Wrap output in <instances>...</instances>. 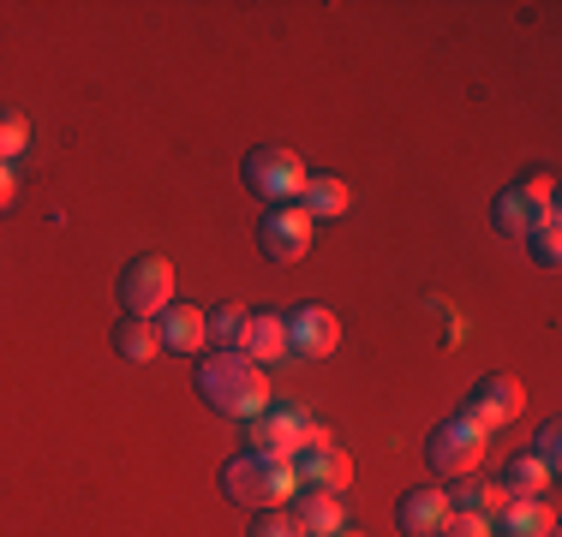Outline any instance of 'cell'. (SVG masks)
I'll list each match as a JSON object with an SVG mask.
<instances>
[{
  "instance_id": "cell-1",
  "label": "cell",
  "mask_w": 562,
  "mask_h": 537,
  "mask_svg": "<svg viewBox=\"0 0 562 537\" xmlns=\"http://www.w3.org/2000/svg\"><path fill=\"white\" fill-rule=\"evenodd\" d=\"M198 395H204L210 412L251 424L258 412H270V376H263V365H251L246 353H204V365H198Z\"/></svg>"
},
{
  "instance_id": "cell-2",
  "label": "cell",
  "mask_w": 562,
  "mask_h": 537,
  "mask_svg": "<svg viewBox=\"0 0 562 537\" xmlns=\"http://www.w3.org/2000/svg\"><path fill=\"white\" fill-rule=\"evenodd\" d=\"M300 490V472L288 460H263V454H234L222 466V495L239 507H288Z\"/></svg>"
},
{
  "instance_id": "cell-3",
  "label": "cell",
  "mask_w": 562,
  "mask_h": 537,
  "mask_svg": "<svg viewBox=\"0 0 562 537\" xmlns=\"http://www.w3.org/2000/svg\"><path fill=\"white\" fill-rule=\"evenodd\" d=\"M557 215V173H527L520 185H508V192L491 204V227H497L503 239H515V245H527L532 227L551 221Z\"/></svg>"
},
{
  "instance_id": "cell-4",
  "label": "cell",
  "mask_w": 562,
  "mask_h": 537,
  "mask_svg": "<svg viewBox=\"0 0 562 537\" xmlns=\"http://www.w3.org/2000/svg\"><path fill=\"white\" fill-rule=\"evenodd\" d=\"M239 180L251 185L258 197H270V204H300V192H305V161L293 156V150H281V144H263V150H251L246 161H239Z\"/></svg>"
},
{
  "instance_id": "cell-5",
  "label": "cell",
  "mask_w": 562,
  "mask_h": 537,
  "mask_svg": "<svg viewBox=\"0 0 562 537\" xmlns=\"http://www.w3.org/2000/svg\"><path fill=\"white\" fill-rule=\"evenodd\" d=\"M120 305H126V317H162L173 305V263L156 258V251H144V258H132L120 268Z\"/></svg>"
},
{
  "instance_id": "cell-6",
  "label": "cell",
  "mask_w": 562,
  "mask_h": 537,
  "mask_svg": "<svg viewBox=\"0 0 562 537\" xmlns=\"http://www.w3.org/2000/svg\"><path fill=\"white\" fill-rule=\"evenodd\" d=\"M485 430H473L467 419H443L431 424V436H425V460H431V472L443 478H473L479 460H485Z\"/></svg>"
},
{
  "instance_id": "cell-7",
  "label": "cell",
  "mask_w": 562,
  "mask_h": 537,
  "mask_svg": "<svg viewBox=\"0 0 562 537\" xmlns=\"http://www.w3.org/2000/svg\"><path fill=\"white\" fill-rule=\"evenodd\" d=\"M258 251L270 263H300L312 251V215L300 204H270L258 221Z\"/></svg>"
},
{
  "instance_id": "cell-8",
  "label": "cell",
  "mask_w": 562,
  "mask_h": 537,
  "mask_svg": "<svg viewBox=\"0 0 562 537\" xmlns=\"http://www.w3.org/2000/svg\"><path fill=\"white\" fill-rule=\"evenodd\" d=\"M246 442H251L246 454H263V460H288V466H293V454L305 448V412H300V407H270V412H258V419L246 424Z\"/></svg>"
},
{
  "instance_id": "cell-9",
  "label": "cell",
  "mask_w": 562,
  "mask_h": 537,
  "mask_svg": "<svg viewBox=\"0 0 562 537\" xmlns=\"http://www.w3.org/2000/svg\"><path fill=\"white\" fill-rule=\"evenodd\" d=\"M520 382L515 376H479L473 388H467V407H461V419L473 424V430H503V424H515V412H520Z\"/></svg>"
},
{
  "instance_id": "cell-10",
  "label": "cell",
  "mask_w": 562,
  "mask_h": 537,
  "mask_svg": "<svg viewBox=\"0 0 562 537\" xmlns=\"http://www.w3.org/2000/svg\"><path fill=\"white\" fill-rule=\"evenodd\" d=\"M281 322H288V353H300V358H329L341 346V322L324 305H300Z\"/></svg>"
},
{
  "instance_id": "cell-11",
  "label": "cell",
  "mask_w": 562,
  "mask_h": 537,
  "mask_svg": "<svg viewBox=\"0 0 562 537\" xmlns=\"http://www.w3.org/2000/svg\"><path fill=\"white\" fill-rule=\"evenodd\" d=\"M293 472H300V490H353V460H347L341 442H329V448H300L293 454Z\"/></svg>"
},
{
  "instance_id": "cell-12",
  "label": "cell",
  "mask_w": 562,
  "mask_h": 537,
  "mask_svg": "<svg viewBox=\"0 0 562 537\" xmlns=\"http://www.w3.org/2000/svg\"><path fill=\"white\" fill-rule=\"evenodd\" d=\"M449 514H454V507H449V490H431V483H425V490H407V495L395 502V526L407 532V537H437Z\"/></svg>"
},
{
  "instance_id": "cell-13",
  "label": "cell",
  "mask_w": 562,
  "mask_h": 537,
  "mask_svg": "<svg viewBox=\"0 0 562 537\" xmlns=\"http://www.w3.org/2000/svg\"><path fill=\"white\" fill-rule=\"evenodd\" d=\"M288 514H293V526H300L305 537H336L347 526L341 495H329V490H293Z\"/></svg>"
},
{
  "instance_id": "cell-14",
  "label": "cell",
  "mask_w": 562,
  "mask_h": 537,
  "mask_svg": "<svg viewBox=\"0 0 562 537\" xmlns=\"http://www.w3.org/2000/svg\"><path fill=\"white\" fill-rule=\"evenodd\" d=\"M156 334H162V353H210V329H204V311H192V305H168L162 322H156Z\"/></svg>"
},
{
  "instance_id": "cell-15",
  "label": "cell",
  "mask_w": 562,
  "mask_h": 537,
  "mask_svg": "<svg viewBox=\"0 0 562 537\" xmlns=\"http://www.w3.org/2000/svg\"><path fill=\"white\" fill-rule=\"evenodd\" d=\"M497 537H557V502H508L497 519H491Z\"/></svg>"
},
{
  "instance_id": "cell-16",
  "label": "cell",
  "mask_w": 562,
  "mask_h": 537,
  "mask_svg": "<svg viewBox=\"0 0 562 537\" xmlns=\"http://www.w3.org/2000/svg\"><path fill=\"white\" fill-rule=\"evenodd\" d=\"M503 483H508V495H515V502H544V495L557 490V472L539 460V454H515V460H508V472H503Z\"/></svg>"
},
{
  "instance_id": "cell-17",
  "label": "cell",
  "mask_w": 562,
  "mask_h": 537,
  "mask_svg": "<svg viewBox=\"0 0 562 537\" xmlns=\"http://www.w3.org/2000/svg\"><path fill=\"white\" fill-rule=\"evenodd\" d=\"M204 329H210V353H246L251 311L227 299V305H216V311H204Z\"/></svg>"
},
{
  "instance_id": "cell-18",
  "label": "cell",
  "mask_w": 562,
  "mask_h": 537,
  "mask_svg": "<svg viewBox=\"0 0 562 537\" xmlns=\"http://www.w3.org/2000/svg\"><path fill=\"white\" fill-rule=\"evenodd\" d=\"M114 353L126 358V365H150L156 353H162V334H156L150 317H120L114 322Z\"/></svg>"
},
{
  "instance_id": "cell-19",
  "label": "cell",
  "mask_w": 562,
  "mask_h": 537,
  "mask_svg": "<svg viewBox=\"0 0 562 537\" xmlns=\"http://www.w3.org/2000/svg\"><path fill=\"white\" fill-rule=\"evenodd\" d=\"M246 358L251 365H276V358H288V322H281V311H251Z\"/></svg>"
},
{
  "instance_id": "cell-20",
  "label": "cell",
  "mask_w": 562,
  "mask_h": 537,
  "mask_svg": "<svg viewBox=\"0 0 562 537\" xmlns=\"http://www.w3.org/2000/svg\"><path fill=\"white\" fill-rule=\"evenodd\" d=\"M508 502H515V495H508L503 478H467L461 490L449 495V507H467V514H485V519H497Z\"/></svg>"
},
{
  "instance_id": "cell-21",
  "label": "cell",
  "mask_w": 562,
  "mask_h": 537,
  "mask_svg": "<svg viewBox=\"0 0 562 537\" xmlns=\"http://www.w3.org/2000/svg\"><path fill=\"white\" fill-rule=\"evenodd\" d=\"M347 204H353V192H347L341 180H329V173H312V180H305V192H300V209L312 215H329V221H336V215H347Z\"/></svg>"
},
{
  "instance_id": "cell-22",
  "label": "cell",
  "mask_w": 562,
  "mask_h": 537,
  "mask_svg": "<svg viewBox=\"0 0 562 537\" xmlns=\"http://www.w3.org/2000/svg\"><path fill=\"white\" fill-rule=\"evenodd\" d=\"M31 150V119L19 114V107H0V161L12 168V156Z\"/></svg>"
},
{
  "instance_id": "cell-23",
  "label": "cell",
  "mask_w": 562,
  "mask_h": 537,
  "mask_svg": "<svg viewBox=\"0 0 562 537\" xmlns=\"http://www.w3.org/2000/svg\"><path fill=\"white\" fill-rule=\"evenodd\" d=\"M557 221H562V215L539 221V227H532V239H527V251H532V263H539V268H557V263H562V233H557Z\"/></svg>"
},
{
  "instance_id": "cell-24",
  "label": "cell",
  "mask_w": 562,
  "mask_h": 537,
  "mask_svg": "<svg viewBox=\"0 0 562 537\" xmlns=\"http://www.w3.org/2000/svg\"><path fill=\"white\" fill-rule=\"evenodd\" d=\"M251 537H305V532L293 526L288 507H258V519H251Z\"/></svg>"
},
{
  "instance_id": "cell-25",
  "label": "cell",
  "mask_w": 562,
  "mask_h": 537,
  "mask_svg": "<svg viewBox=\"0 0 562 537\" xmlns=\"http://www.w3.org/2000/svg\"><path fill=\"white\" fill-rule=\"evenodd\" d=\"M437 537H497V532H491V519H485V514H467V507H454Z\"/></svg>"
},
{
  "instance_id": "cell-26",
  "label": "cell",
  "mask_w": 562,
  "mask_h": 537,
  "mask_svg": "<svg viewBox=\"0 0 562 537\" xmlns=\"http://www.w3.org/2000/svg\"><path fill=\"white\" fill-rule=\"evenodd\" d=\"M532 454H539V460L557 472V454H562V424H557V419L539 424V436H532Z\"/></svg>"
},
{
  "instance_id": "cell-27",
  "label": "cell",
  "mask_w": 562,
  "mask_h": 537,
  "mask_svg": "<svg viewBox=\"0 0 562 537\" xmlns=\"http://www.w3.org/2000/svg\"><path fill=\"white\" fill-rule=\"evenodd\" d=\"M12 197H19V180H12V168H7V161H0V209H7Z\"/></svg>"
},
{
  "instance_id": "cell-28",
  "label": "cell",
  "mask_w": 562,
  "mask_h": 537,
  "mask_svg": "<svg viewBox=\"0 0 562 537\" xmlns=\"http://www.w3.org/2000/svg\"><path fill=\"white\" fill-rule=\"evenodd\" d=\"M336 537H366V532H353V526H341V532H336Z\"/></svg>"
}]
</instances>
